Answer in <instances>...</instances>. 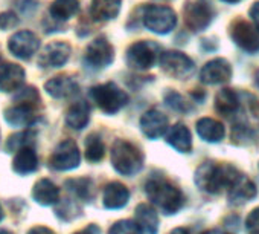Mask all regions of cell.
Here are the masks:
<instances>
[{"label":"cell","instance_id":"1","mask_svg":"<svg viewBox=\"0 0 259 234\" xmlns=\"http://www.w3.org/2000/svg\"><path fill=\"white\" fill-rule=\"evenodd\" d=\"M242 175L232 165L204 162L195 172V184L206 193L217 194L223 188H230Z\"/></svg>","mask_w":259,"mask_h":234},{"label":"cell","instance_id":"2","mask_svg":"<svg viewBox=\"0 0 259 234\" xmlns=\"http://www.w3.org/2000/svg\"><path fill=\"white\" fill-rule=\"evenodd\" d=\"M145 193L165 214L177 213L185 204L183 193L162 176H151L145 184Z\"/></svg>","mask_w":259,"mask_h":234},{"label":"cell","instance_id":"3","mask_svg":"<svg viewBox=\"0 0 259 234\" xmlns=\"http://www.w3.org/2000/svg\"><path fill=\"white\" fill-rule=\"evenodd\" d=\"M16 106L5 112V120L13 127H28L34 123L37 116V109L40 106V95L35 87L29 86L16 98Z\"/></svg>","mask_w":259,"mask_h":234},{"label":"cell","instance_id":"4","mask_svg":"<svg viewBox=\"0 0 259 234\" xmlns=\"http://www.w3.org/2000/svg\"><path fill=\"white\" fill-rule=\"evenodd\" d=\"M111 164L120 175L133 176L142 170L144 155L135 144L117 140L111 147Z\"/></svg>","mask_w":259,"mask_h":234},{"label":"cell","instance_id":"5","mask_svg":"<svg viewBox=\"0 0 259 234\" xmlns=\"http://www.w3.org/2000/svg\"><path fill=\"white\" fill-rule=\"evenodd\" d=\"M90 93H92V98L95 99V103L98 104V107L104 113H108V115L119 112L128 101L126 93L120 87H117L114 83H105V84L95 86Z\"/></svg>","mask_w":259,"mask_h":234},{"label":"cell","instance_id":"6","mask_svg":"<svg viewBox=\"0 0 259 234\" xmlns=\"http://www.w3.org/2000/svg\"><path fill=\"white\" fill-rule=\"evenodd\" d=\"M185 23L191 31L206 29L213 19L210 0H189L183 8Z\"/></svg>","mask_w":259,"mask_h":234},{"label":"cell","instance_id":"7","mask_svg":"<svg viewBox=\"0 0 259 234\" xmlns=\"http://www.w3.org/2000/svg\"><path fill=\"white\" fill-rule=\"evenodd\" d=\"M176 13L169 7L148 5L144 11L145 26L156 34H168L176 26Z\"/></svg>","mask_w":259,"mask_h":234},{"label":"cell","instance_id":"8","mask_svg":"<svg viewBox=\"0 0 259 234\" xmlns=\"http://www.w3.org/2000/svg\"><path fill=\"white\" fill-rule=\"evenodd\" d=\"M159 55L157 45L151 42H136L126 51V64L138 71H145L154 66Z\"/></svg>","mask_w":259,"mask_h":234},{"label":"cell","instance_id":"9","mask_svg":"<svg viewBox=\"0 0 259 234\" xmlns=\"http://www.w3.org/2000/svg\"><path fill=\"white\" fill-rule=\"evenodd\" d=\"M79 161H81V156H79L78 146L72 140H66L55 149L49 162L52 169L66 172V170L76 169L79 165Z\"/></svg>","mask_w":259,"mask_h":234},{"label":"cell","instance_id":"10","mask_svg":"<svg viewBox=\"0 0 259 234\" xmlns=\"http://www.w3.org/2000/svg\"><path fill=\"white\" fill-rule=\"evenodd\" d=\"M159 63L166 74L176 78H185L194 71V61L179 51L163 52L159 57Z\"/></svg>","mask_w":259,"mask_h":234},{"label":"cell","instance_id":"11","mask_svg":"<svg viewBox=\"0 0 259 234\" xmlns=\"http://www.w3.org/2000/svg\"><path fill=\"white\" fill-rule=\"evenodd\" d=\"M232 40L247 52H257L259 51V29L248 22L238 20L232 25L230 29Z\"/></svg>","mask_w":259,"mask_h":234},{"label":"cell","instance_id":"12","mask_svg":"<svg viewBox=\"0 0 259 234\" xmlns=\"http://www.w3.org/2000/svg\"><path fill=\"white\" fill-rule=\"evenodd\" d=\"M114 57L113 46L108 43L105 37H98L95 39L85 51V63L92 68H107Z\"/></svg>","mask_w":259,"mask_h":234},{"label":"cell","instance_id":"13","mask_svg":"<svg viewBox=\"0 0 259 234\" xmlns=\"http://www.w3.org/2000/svg\"><path fill=\"white\" fill-rule=\"evenodd\" d=\"M38 46H40V42L37 36L31 31H19L8 42L10 52L22 60L31 58L37 52Z\"/></svg>","mask_w":259,"mask_h":234},{"label":"cell","instance_id":"14","mask_svg":"<svg viewBox=\"0 0 259 234\" xmlns=\"http://www.w3.org/2000/svg\"><path fill=\"white\" fill-rule=\"evenodd\" d=\"M232 77V66L224 58H213L206 63L200 72V78L206 84H220L229 81Z\"/></svg>","mask_w":259,"mask_h":234},{"label":"cell","instance_id":"15","mask_svg":"<svg viewBox=\"0 0 259 234\" xmlns=\"http://www.w3.org/2000/svg\"><path fill=\"white\" fill-rule=\"evenodd\" d=\"M70 57V46L64 42L49 43L38 58L41 68H61Z\"/></svg>","mask_w":259,"mask_h":234},{"label":"cell","instance_id":"16","mask_svg":"<svg viewBox=\"0 0 259 234\" xmlns=\"http://www.w3.org/2000/svg\"><path fill=\"white\" fill-rule=\"evenodd\" d=\"M141 127L148 138L157 140L168 130V118L160 110L151 109L141 118Z\"/></svg>","mask_w":259,"mask_h":234},{"label":"cell","instance_id":"17","mask_svg":"<svg viewBox=\"0 0 259 234\" xmlns=\"http://www.w3.org/2000/svg\"><path fill=\"white\" fill-rule=\"evenodd\" d=\"M25 81V71L19 64H0V92H14L22 87Z\"/></svg>","mask_w":259,"mask_h":234},{"label":"cell","instance_id":"18","mask_svg":"<svg viewBox=\"0 0 259 234\" xmlns=\"http://www.w3.org/2000/svg\"><path fill=\"white\" fill-rule=\"evenodd\" d=\"M128 199H130V191L120 182H110L104 188L102 200H104V207L108 208V210L122 208L123 205H126Z\"/></svg>","mask_w":259,"mask_h":234},{"label":"cell","instance_id":"19","mask_svg":"<svg viewBox=\"0 0 259 234\" xmlns=\"http://www.w3.org/2000/svg\"><path fill=\"white\" fill-rule=\"evenodd\" d=\"M45 89L54 98H67V96L76 93L78 84L73 78L66 77V75H60V77L49 80L45 84Z\"/></svg>","mask_w":259,"mask_h":234},{"label":"cell","instance_id":"20","mask_svg":"<svg viewBox=\"0 0 259 234\" xmlns=\"http://www.w3.org/2000/svg\"><path fill=\"white\" fill-rule=\"evenodd\" d=\"M32 197L37 204L40 205H54L55 202H58L60 197V190L58 187L49 181V179H40L35 182L34 188H32Z\"/></svg>","mask_w":259,"mask_h":234},{"label":"cell","instance_id":"21","mask_svg":"<svg viewBox=\"0 0 259 234\" xmlns=\"http://www.w3.org/2000/svg\"><path fill=\"white\" fill-rule=\"evenodd\" d=\"M37 167H38V158L31 146L22 147L20 150H17V155L13 161V169L16 173L29 175V173L35 172Z\"/></svg>","mask_w":259,"mask_h":234},{"label":"cell","instance_id":"22","mask_svg":"<svg viewBox=\"0 0 259 234\" xmlns=\"http://www.w3.org/2000/svg\"><path fill=\"white\" fill-rule=\"evenodd\" d=\"M90 120V107L85 101H78L70 106L66 115V124L75 130H81Z\"/></svg>","mask_w":259,"mask_h":234},{"label":"cell","instance_id":"23","mask_svg":"<svg viewBox=\"0 0 259 234\" xmlns=\"http://www.w3.org/2000/svg\"><path fill=\"white\" fill-rule=\"evenodd\" d=\"M136 222L145 234H156L159 229V216L148 204H141L136 208Z\"/></svg>","mask_w":259,"mask_h":234},{"label":"cell","instance_id":"24","mask_svg":"<svg viewBox=\"0 0 259 234\" xmlns=\"http://www.w3.org/2000/svg\"><path fill=\"white\" fill-rule=\"evenodd\" d=\"M119 11L120 0H93L90 7V16L98 22L114 19Z\"/></svg>","mask_w":259,"mask_h":234},{"label":"cell","instance_id":"25","mask_svg":"<svg viewBox=\"0 0 259 234\" xmlns=\"http://www.w3.org/2000/svg\"><path fill=\"white\" fill-rule=\"evenodd\" d=\"M256 196V187L254 184L247 179L244 175L229 188V199L233 204H244L248 202Z\"/></svg>","mask_w":259,"mask_h":234},{"label":"cell","instance_id":"26","mask_svg":"<svg viewBox=\"0 0 259 234\" xmlns=\"http://www.w3.org/2000/svg\"><path fill=\"white\" fill-rule=\"evenodd\" d=\"M197 133L209 143H218L224 137V126L213 118H201L197 123Z\"/></svg>","mask_w":259,"mask_h":234},{"label":"cell","instance_id":"27","mask_svg":"<svg viewBox=\"0 0 259 234\" xmlns=\"http://www.w3.org/2000/svg\"><path fill=\"white\" fill-rule=\"evenodd\" d=\"M168 144L172 146L177 152L189 153L192 149V137L189 129L183 124L174 126L168 135Z\"/></svg>","mask_w":259,"mask_h":234},{"label":"cell","instance_id":"28","mask_svg":"<svg viewBox=\"0 0 259 234\" xmlns=\"http://www.w3.org/2000/svg\"><path fill=\"white\" fill-rule=\"evenodd\" d=\"M238 104H239L238 96L232 89H223L217 93L215 107H217V112H220L221 115L224 116L232 115L233 112H236Z\"/></svg>","mask_w":259,"mask_h":234},{"label":"cell","instance_id":"29","mask_svg":"<svg viewBox=\"0 0 259 234\" xmlns=\"http://www.w3.org/2000/svg\"><path fill=\"white\" fill-rule=\"evenodd\" d=\"M79 10V2L78 0H55L51 5V16L55 20H69L73 17Z\"/></svg>","mask_w":259,"mask_h":234},{"label":"cell","instance_id":"30","mask_svg":"<svg viewBox=\"0 0 259 234\" xmlns=\"http://www.w3.org/2000/svg\"><path fill=\"white\" fill-rule=\"evenodd\" d=\"M67 190H70L75 196H78L79 199H90L93 194V184L90 179L87 178H79V179H70L66 182Z\"/></svg>","mask_w":259,"mask_h":234},{"label":"cell","instance_id":"31","mask_svg":"<svg viewBox=\"0 0 259 234\" xmlns=\"http://www.w3.org/2000/svg\"><path fill=\"white\" fill-rule=\"evenodd\" d=\"M104 143L99 135L92 133L85 141V158L90 162H98L104 158Z\"/></svg>","mask_w":259,"mask_h":234},{"label":"cell","instance_id":"32","mask_svg":"<svg viewBox=\"0 0 259 234\" xmlns=\"http://www.w3.org/2000/svg\"><path fill=\"white\" fill-rule=\"evenodd\" d=\"M108 234H142V229H141V226L138 225L136 220H128L126 219V220L116 222L110 228Z\"/></svg>","mask_w":259,"mask_h":234},{"label":"cell","instance_id":"33","mask_svg":"<svg viewBox=\"0 0 259 234\" xmlns=\"http://www.w3.org/2000/svg\"><path fill=\"white\" fill-rule=\"evenodd\" d=\"M34 135L31 132H20V133H16L13 137H10L8 143H7V149L10 152H17L20 150L22 147H26V146H31V141H32Z\"/></svg>","mask_w":259,"mask_h":234},{"label":"cell","instance_id":"34","mask_svg":"<svg viewBox=\"0 0 259 234\" xmlns=\"http://www.w3.org/2000/svg\"><path fill=\"white\" fill-rule=\"evenodd\" d=\"M165 101H166V104L171 107V109H174V110H177V112H188L189 110V104L185 101V98L180 95V93H177V92H169L166 96H165Z\"/></svg>","mask_w":259,"mask_h":234},{"label":"cell","instance_id":"35","mask_svg":"<svg viewBox=\"0 0 259 234\" xmlns=\"http://www.w3.org/2000/svg\"><path fill=\"white\" fill-rule=\"evenodd\" d=\"M245 228L250 234H259V207L254 208L245 219Z\"/></svg>","mask_w":259,"mask_h":234},{"label":"cell","instance_id":"36","mask_svg":"<svg viewBox=\"0 0 259 234\" xmlns=\"http://www.w3.org/2000/svg\"><path fill=\"white\" fill-rule=\"evenodd\" d=\"M19 19L13 11H7L0 14V29H11L14 26H17Z\"/></svg>","mask_w":259,"mask_h":234},{"label":"cell","instance_id":"37","mask_svg":"<svg viewBox=\"0 0 259 234\" xmlns=\"http://www.w3.org/2000/svg\"><path fill=\"white\" fill-rule=\"evenodd\" d=\"M250 17H251V20H253V23H254V26L259 29V2H256L251 8H250Z\"/></svg>","mask_w":259,"mask_h":234},{"label":"cell","instance_id":"38","mask_svg":"<svg viewBox=\"0 0 259 234\" xmlns=\"http://www.w3.org/2000/svg\"><path fill=\"white\" fill-rule=\"evenodd\" d=\"M28 234H55V232L48 226H34L28 231Z\"/></svg>","mask_w":259,"mask_h":234},{"label":"cell","instance_id":"39","mask_svg":"<svg viewBox=\"0 0 259 234\" xmlns=\"http://www.w3.org/2000/svg\"><path fill=\"white\" fill-rule=\"evenodd\" d=\"M99 231H98V228L96 226H89V228H85V229H82V231H79V232H75V234H98Z\"/></svg>","mask_w":259,"mask_h":234},{"label":"cell","instance_id":"40","mask_svg":"<svg viewBox=\"0 0 259 234\" xmlns=\"http://www.w3.org/2000/svg\"><path fill=\"white\" fill-rule=\"evenodd\" d=\"M168 234H189V232H188V229H185V228H176V229H172V231L168 232Z\"/></svg>","mask_w":259,"mask_h":234},{"label":"cell","instance_id":"41","mask_svg":"<svg viewBox=\"0 0 259 234\" xmlns=\"http://www.w3.org/2000/svg\"><path fill=\"white\" fill-rule=\"evenodd\" d=\"M203 234H229V232L221 231V229H209V231H204Z\"/></svg>","mask_w":259,"mask_h":234},{"label":"cell","instance_id":"42","mask_svg":"<svg viewBox=\"0 0 259 234\" xmlns=\"http://www.w3.org/2000/svg\"><path fill=\"white\" fill-rule=\"evenodd\" d=\"M0 234H14V232H11L8 229H0Z\"/></svg>","mask_w":259,"mask_h":234},{"label":"cell","instance_id":"43","mask_svg":"<svg viewBox=\"0 0 259 234\" xmlns=\"http://www.w3.org/2000/svg\"><path fill=\"white\" fill-rule=\"evenodd\" d=\"M223 2H226V4H236V2H239V0H223Z\"/></svg>","mask_w":259,"mask_h":234},{"label":"cell","instance_id":"44","mask_svg":"<svg viewBox=\"0 0 259 234\" xmlns=\"http://www.w3.org/2000/svg\"><path fill=\"white\" fill-rule=\"evenodd\" d=\"M256 86L259 87V71H257V74H256Z\"/></svg>","mask_w":259,"mask_h":234},{"label":"cell","instance_id":"45","mask_svg":"<svg viewBox=\"0 0 259 234\" xmlns=\"http://www.w3.org/2000/svg\"><path fill=\"white\" fill-rule=\"evenodd\" d=\"M4 219V210H2V207H0V220Z\"/></svg>","mask_w":259,"mask_h":234},{"label":"cell","instance_id":"46","mask_svg":"<svg viewBox=\"0 0 259 234\" xmlns=\"http://www.w3.org/2000/svg\"><path fill=\"white\" fill-rule=\"evenodd\" d=\"M256 116H257V123H259V106H257V112H256Z\"/></svg>","mask_w":259,"mask_h":234}]
</instances>
